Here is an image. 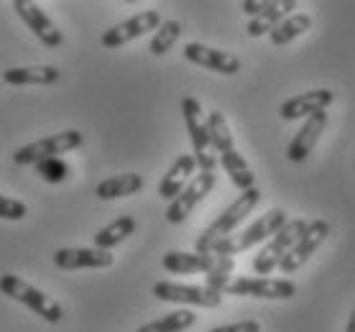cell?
<instances>
[{
	"mask_svg": "<svg viewBox=\"0 0 355 332\" xmlns=\"http://www.w3.org/2000/svg\"><path fill=\"white\" fill-rule=\"evenodd\" d=\"M215 182H218L215 174H210V171H197V177L187 184V189L177 197V200H171L166 212H164L171 225H182V222L194 212V207L215 189Z\"/></svg>",
	"mask_w": 355,
	"mask_h": 332,
	"instance_id": "13",
	"label": "cell"
},
{
	"mask_svg": "<svg viewBox=\"0 0 355 332\" xmlns=\"http://www.w3.org/2000/svg\"><path fill=\"white\" fill-rule=\"evenodd\" d=\"M309 28H312V16H307V13H291L289 18H284L282 24L268 33V39H271L274 46H286L294 39L304 36Z\"/></svg>",
	"mask_w": 355,
	"mask_h": 332,
	"instance_id": "24",
	"label": "cell"
},
{
	"mask_svg": "<svg viewBox=\"0 0 355 332\" xmlns=\"http://www.w3.org/2000/svg\"><path fill=\"white\" fill-rule=\"evenodd\" d=\"M230 297H253V299H291L297 283L291 279H268V276H238L227 283Z\"/></svg>",
	"mask_w": 355,
	"mask_h": 332,
	"instance_id": "10",
	"label": "cell"
},
{
	"mask_svg": "<svg viewBox=\"0 0 355 332\" xmlns=\"http://www.w3.org/2000/svg\"><path fill=\"white\" fill-rule=\"evenodd\" d=\"M297 0H243L241 8L245 16H250L245 33L250 39H261L282 24L284 18L291 16V10H297Z\"/></svg>",
	"mask_w": 355,
	"mask_h": 332,
	"instance_id": "8",
	"label": "cell"
},
{
	"mask_svg": "<svg viewBox=\"0 0 355 332\" xmlns=\"http://www.w3.org/2000/svg\"><path fill=\"white\" fill-rule=\"evenodd\" d=\"M162 24H164V18L159 10H141L136 16H130L128 21L115 24L113 28H107V31L100 36V44H103L105 49H121V46H125L130 41L146 36L148 31L156 33Z\"/></svg>",
	"mask_w": 355,
	"mask_h": 332,
	"instance_id": "11",
	"label": "cell"
},
{
	"mask_svg": "<svg viewBox=\"0 0 355 332\" xmlns=\"http://www.w3.org/2000/svg\"><path fill=\"white\" fill-rule=\"evenodd\" d=\"M144 177L136 174V171H128V174H115L110 179H103L100 184L95 186V195L100 200H121V197H133L144 189Z\"/></svg>",
	"mask_w": 355,
	"mask_h": 332,
	"instance_id": "22",
	"label": "cell"
},
{
	"mask_svg": "<svg viewBox=\"0 0 355 332\" xmlns=\"http://www.w3.org/2000/svg\"><path fill=\"white\" fill-rule=\"evenodd\" d=\"M332 100H335V95L330 89H309V92H302L297 98L284 100L282 107H279V115L284 121H302V118L307 121L315 113H324L332 105Z\"/></svg>",
	"mask_w": 355,
	"mask_h": 332,
	"instance_id": "17",
	"label": "cell"
},
{
	"mask_svg": "<svg viewBox=\"0 0 355 332\" xmlns=\"http://www.w3.org/2000/svg\"><path fill=\"white\" fill-rule=\"evenodd\" d=\"M136 218L133 215H121V218H115L110 225L100 227L95 235H92V241H95V248L100 251H113L115 245H121L123 241H128L130 235L136 233Z\"/></svg>",
	"mask_w": 355,
	"mask_h": 332,
	"instance_id": "23",
	"label": "cell"
},
{
	"mask_svg": "<svg viewBox=\"0 0 355 332\" xmlns=\"http://www.w3.org/2000/svg\"><path fill=\"white\" fill-rule=\"evenodd\" d=\"M210 332H261V322L259 320H243V322L215 327V330H210Z\"/></svg>",
	"mask_w": 355,
	"mask_h": 332,
	"instance_id": "30",
	"label": "cell"
},
{
	"mask_svg": "<svg viewBox=\"0 0 355 332\" xmlns=\"http://www.w3.org/2000/svg\"><path fill=\"white\" fill-rule=\"evenodd\" d=\"M0 292L6 294L8 299L28 307L33 315H39L44 322L59 324L62 320H64V309H62V304H59L57 299H51L46 292L36 289V286L28 283L26 279H21V276H16V274L0 276Z\"/></svg>",
	"mask_w": 355,
	"mask_h": 332,
	"instance_id": "4",
	"label": "cell"
},
{
	"mask_svg": "<svg viewBox=\"0 0 355 332\" xmlns=\"http://www.w3.org/2000/svg\"><path fill=\"white\" fill-rule=\"evenodd\" d=\"M259 202H261L259 186H253V189H248V192H241L233 202L227 204L225 210L220 212L218 218L212 220L210 225L202 230V235L197 238V243H194V251L210 253L212 245L220 243V241H225V238H230V235L238 230V225L259 207Z\"/></svg>",
	"mask_w": 355,
	"mask_h": 332,
	"instance_id": "2",
	"label": "cell"
},
{
	"mask_svg": "<svg viewBox=\"0 0 355 332\" xmlns=\"http://www.w3.org/2000/svg\"><path fill=\"white\" fill-rule=\"evenodd\" d=\"M82 143H85V136L80 130H62V133H54V136H46L41 141H33V143L16 148L13 164H18V166H36L39 161H46V159H62V154L77 151Z\"/></svg>",
	"mask_w": 355,
	"mask_h": 332,
	"instance_id": "6",
	"label": "cell"
},
{
	"mask_svg": "<svg viewBox=\"0 0 355 332\" xmlns=\"http://www.w3.org/2000/svg\"><path fill=\"white\" fill-rule=\"evenodd\" d=\"M194 322H197V315H194L192 309L182 307V309L169 312V315L159 317L154 322L141 324L136 332H184V330H189Z\"/></svg>",
	"mask_w": 355,
	"mask_h": 332,
	"instance_id": "25",
	"label": "cell"
},
{
	"mask_svg": "<svg viewBox=\"0 0 355 332\" xmlns=\"http://www.w3.org/2000/svg\"><path fill=\"white\" fill-rule=\"evenodd\" d=\"M179 36H182V24H179L177 18H169V21H164V24L159 26V31L151 36L148 51H151L154 57H164L166 51H171V46L179 41Z\"/></svg>",
	"mask_w": 355,
	"mask_h": 332,
	"instance_id": "26",
	"label": "cell"
},
{
	"mask_svg": "<svg viewBox=\"0 0 355 332\" xmlns=\"http://www.w3.org/2000/svg\"><path fill=\"white\" fill-rule=\"evenodd\" d=\"M324 128H327V113H315L312 118L302 123V128L297 130V136L291 138L289 148H286V159L294 164H302L312 151H315L317 141L322 138Z\"/></svg>",
	"mask_w": 355,
	"mask_h": 332,
	"instance_id": "18",
	"label": "cell"
},
{
	"mask_svg": "<svg viewBox=\"0 0 355 332\" xmlns=\"http://www.w3.org/2000/svg\"><path fill=\"white\" fill-rule=\"evenodd\" d=\"M345 332H355V304H353V312H350V320H347Z\"/></svg>",
	"mask_w": 355,
	"mask_h": 332,
	"instance_id": "31",
	"label": "cell"
},
{
	"mask_svg": "<svg viewBox=\"0 0 355 332\" xmlns=\"http://www.w3.org/2000/svg\"><path fill=\"white\" fill-rule=\"evenodd\" d=\"M182 118H184L187 133H189V141H192V154H194V159H197L200 171L215 174L218 159H215L210 125H207V118H205V110H202L200 100L192 98V95H187V98L182 100Z\"/></svg>",
	"mask_w": 355,
	"mask_h": 332,
	"instance_id": "5",
	"label": "cell"
},
{
	"mask_svg": "<svg viewBox=\"0 0 355 332\" xmlns=\"http://www.w3.org/2000/svg\"><path fill=\"white\" fill-rule=\"evenodd\" d=\"M182 54H184L187 62H192V64H197V67H205V69H210V72L227 74V77H233V74L241 72V59L235 57L233 51L215 49V46H207V44H200V41H189Z\"/></svg>",
	"mask_w": 355,
	"mask_h": 332,
	"instance_id": "15",
	"label": "cell"
},
{
	"mask_svg": "<svg viewBox=\"0 0 355 332\" xmlns=\"http://www.w3.org/2000/svg\"><path fill=\"white\" fill-rule=\"evenodd\" d=\"M151 294H154L159 302H169V304H179V307H205V309H215L223 304V297L225 294L212 292L210 286L205 283H177V281H156L151 286Z\"/></svg>",
	"mask_w": 355,
	"mask_h": 332,
	"instance_id": "9",
	"label": "cell"
},
{
	"mask_svg": "<svg viewBox=\"0 0 355 332\" xmlns=\"http://www.w3.org/2000/svg\"><path fill=\"white\" fill-rule=\"evenodd\" d=\"M197 159H194V154H182L177 156V161L171 164L169 171L164 174V179L159 182V197L162 200H177L182 192L187 189V184L192 182L194 177H197Z\"/></svg>",
	"mask_w": 355,
	"mask_h": 332,
	"instance_id": "19",
	"label": "cell"
},
{
	"mask_svg": "<svg viewBox=\"0 0 355 332\" xmlns=\"http://www.w3.org/2000/svg\"><path fill=\"white\" fill-rule=\"evenodd\" d=\"M59 80H62V72L54 64L10 67L3 72V82L13 85V87H51Z\"/></svg>",
	"mask_w": 355,
	"mask_h": 332,
	"instance_id": "20",
	"label": "cell"
},
{
	"mask_svg": "<svg viewBox=\"0 0 355 332\" xmlns=\"http://www.w3.org/2000/svg\"><path fill=\"white\" fill-rule=\"evenodd\" d=\"M115 256L100 248H57L54 251V266L62 271H87V268H110Z\"/></svg>",
	"mask_w": 355,
	"mask_h": 332,
	"instance_id": "16",
	"label": "cell"
},
{
	"mask_svg": "<svg viewBox=\"0 0 355 332\" xmlns=\"http://www.w3.org/2000/svg\"><path fill=\"white\" fill-rule=\"evenodd\" d=\"M235 271V259L233 256H215V266L207 276H205V286H210L212 292L225 294L227 283L233 281L230 276Z\"/></svg>",
	"mask_w": 355,
	"mask_h": 332,
	"instance_id": "27",
	"label": "cell"
},
{
	"mask_svg": "<svg viewBox=\"0 0 355 332\" xmlns=\"http://www.w3.org/2000/svg\"><path fill=\"white\" fill-rule=\"evenodd\" d=\"M33 169H36V174H39L44 182H49V184H62V182L69 179V164H67L64 159H46V161L36 164Z\"/></svg>",
	"mask_w": 355,
	"mask_h": 332,
	"instance_id": "28",
	"label": "cell"
},
{
	"mask_svg": "<svg viewBox=\"0 0 355 332\" xmlns=\"http://www.w3.org/2000/svg\"><path fill=\"white\" fill-rule=\"evenodd\" d=\"M13 10H16L18 18L28 26V31H31L44 46H49V49H59V46H62L64 36H62L57 24L46 16V10L41 8L39 3H31V0H13Z\"/></svg>",
	"mask_w": 355,
	"mask_h": 332,
	"instance_id": "14",
	"label": "cell"
},
{
	"mask_svg": "<svg viewBox=\"0 0 355 332\" xmlns=\"http://www.w3.org/2000/svg\"><path fill=\"white\" fill-rule=\"evenodd\" d=\"M28 215V207L21 200H13V197L0 195V220H10V222H18Z\"/></svg>",
	"mask_w": 355,
	"mask_h": 332,
	"instance_id": "29",
	"label": "cell"
},
{
	"mask_svg": "<svg viewBox=\"0 0 355 332\" xmlns=\"http://www.w3.org/2000/svg\"><path fill=\"white\" fill-rule=\"evenodd\" d=\"M286 222H289L286 212L282 207H274V210L263 212L261 218L253 220L248 227H243L241 233H233L230 238L215 243L210 248V253L212 256H238V253L248 251V248L263 243V241H271Z\"/></svg>",
	"mask_w": 355,
	"mask_h": 332,
	"instance_id": "3",
	"label": "cell"
},
{
	"mask_svg": "<svg viewBox=\"0 0 355 332\" xmlns=\"http://www.w3.org/2000/svg\"><path fill=\"white\" fill-rule=\"evenodd\" d=\"M309 222L304 220H289L279 233L266 241V245L259 251V256L253 259V274L256 276H271L274 268L282 266V261L289 256V251L297 245V241L302 238V233L307 230Z\"/></svg>",
	"mask_w": 355,
	"mask_h": 332,
	"instance_id": "7",
	"label": "cell"
},
{
	"mask_svg": "<svg viewBox=\"0 0 355 332\" xmlns=\"http://www.w3.org/2000/svg\"><path fill=\"white\" fill-rule=\"evenodd\" d=\"M207 125H210V138H212V148L215 154L220 156V164L225 174L230 177L241 192H248L256 186V174L248 166V161L243 159V154H238V148L233 143V130H230V123H227L225 113L220 110H212L210 118H207Z\"/></svg>",
	"mask_w": 355,
	"mask_h": 332,
	"instance_id": "1",
	"label": "cell"
},
{
	"mask_svg": "<svg viewBox=\"0 0 355 332\" xmlns=\"http://www.w3.org/2000/svg\"><path fill=\"white\" fill-rule=\"evenodd\" d=\"M332 233V227L327 220H312L307 225V230L302 233V238L297 241V245L289 251V256L282 261V274L284 276H291V274H297L299 268L304 266L312 256H315L320 248H322V243L330 238Z\"/></svg>",
	"mask_w": 355,
	"mask_h": 332,
	"instance_id": "12",
	"label": "cell"
},
{
	"mask_svg": "<svg viewBox=\"0 0 355 332\" xmlns=\"http://www.w3.org/2000/svg\"><path fill=\"white\" fill-rule=\"evenodd\" d=\"M162 266L169 274H210L215 266L212 253H197V251H169L162 259Z\"/></svg>",
	"mask_w": 355,
	"mask_h": 332,
	"instance_id": "21",
	"label": "cell"
}]
</instances>
